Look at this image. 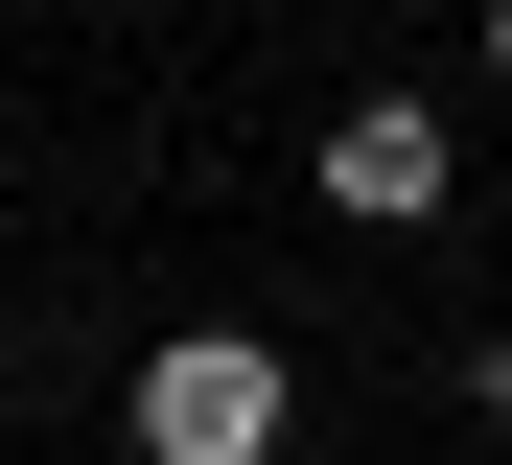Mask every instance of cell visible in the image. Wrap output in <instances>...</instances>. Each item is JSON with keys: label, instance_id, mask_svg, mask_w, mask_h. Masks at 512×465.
<instances>
[{"label": "cell", "instance_id": "cell-3", "mask_svg": "<svg viewBox=\"0 0 512 465\" xmlns=\"http://www.w3.org/2000/svg\"><path fill=\"white\" fill-rule=\"evenodd\" d=\"M466 419H489V442H512V349H466Z\"/></svg>", "mask_w": 512, "mask_h": 465}, {"label": "cell", "instance_id": "cell-1", "mask_svg": "<svg viewBox=\"0 0 512 465\" xmlns=\"http://www.w3.org/2000/svg\"><path fill=\"white\" fill-rule=\"evenodd\" d=\"M280 442H303V349H256V326L140 349V465H280Z\"/></svg>", "mask_w": 512, "mask_h": 465}, {"label": "cell", "instance_id": "cell-5", "mask_svg": "<svg viewBox=\"0 0 512 465\" xmlns=\"http://www.w3.org/2000/svg\"><path fill=\"white\" fill-rule=\"evenodd\" d=\"M0 396H24V349H0Z\"/></svg>", "mask_w": 512, "mask_h": 465}, {"label": "cell", "instance_id": "cell-4", "mask_svg": "<svg viewBox=\"0 0 512 465\" xmlns=\"http://www.w3.org/2000/svg\"><path fill=\"white\" fill-rule=\"evenodd\" d=\"M489 70H512V0H489Z\"/></svg>", "mask_w": 512, "mask_h": 465}, {"label": "cell", "instance_id": "cell-2", "mask_svg": "<svg viewBox=\"0 0 512 465\" xmlns=\"http://www.w3.org/2000/svg\"><path fill=\"white\" fill-rule=\"evenodd\" d=\"M303 186H326V210H350V233H443V93H350V117H326L303 140Z\"/></svg>", "mask_w": 512, "mask_h": 465}]
</instances>
